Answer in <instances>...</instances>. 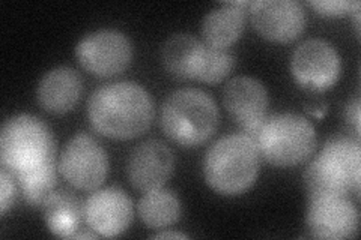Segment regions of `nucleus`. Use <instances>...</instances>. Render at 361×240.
<instances>
[{
	"instance_id": "16",
	"label": "nucleus",
	"mask_w": 361,
	"mask_h": 240,
	"mask_svg": "<svg viewBox=\"0 0 361 240\" xmlns=\"http://www.w3.org/2000/svg\"><path fill=\"white\" fill-rule=\"evenodd\" d=\"M247 8L250 2H229L209 11L202 21V37L205 44L217 49H229L243 35Z\"/></svg>"
},
{
	"instance_id": "5",
	"label": "nucleus",
	"mask_w": 361,
	"mask_h": 240,
	"mask_svg": "<svg viewBox=\"0 0 361 240\" xmlns=\"http://www.w3.org/2000/svg\"><path fill=\"white\" fill-rule=\"evenodd\" d=\"M160 123L169 140L191 149L205 144L217 132L220 113L207 92L184 87L164 99Z\"/></svg>"
},
{
	"instance_id": "17",
	"label": "nucleus",
	"mask_w": 361,
	"mask_h": 240,
	"mask_svg": "<svg viewBox=\"0 0 361 240\" xmlns=\"http://www.w3.org/2000/svg\"><path fill=\"white\" fill-rule=\"evenodd\" d=\"M42 210L49 232L61 239H74L85 221V203L68 189H56Z\"/></svg>"
},
{
	"instance_id": "20",
	"label": "nucleus",
	"mask_w": 361,
	"mask_h": 240,
	"mask_svg": "<svg viewBox=\"0 0 361 240\" xmlns=\"http://www.w3.org/2000/svg\"><path fill=\"white\" fill-rule=\"evenodd\" d=\"M200 45L202 41L188 33H176L169 38L161 50L166 71L178 80H191V66Z\"/></svg>"
},
{
	"instance_id": "14",
	"label": "nucleus",
	"mask_w": 361,
	"mask_h": 240,
	"mask_svg": "<svg viewBox=\"0 0 361 240\" xmlns=\"http://www.w3.org/2000/svg\"><path fill=\"white\" fill-rule=\"evenodd\" d=\"M360 215L348 197L310 198L306 224L318 239H353L358 233Z\"/></svg>"
},
{
	"instance_id": "25",
	"label": "nucleus",
	"mask_w": 361,
	"mask_h": 240,
	"mask_svg": "<svg viewBox=\"0 0 361 240\" xmlns=\"http://www.w3.org/2000/svg\"><path fill=\"white\" fill-rule=\"evenodd\" d=\"M152 239H188V236L183 233H172V232H166V233H157L151 236Z\"/></svg>"
},
{
	"instance_id": "6",
	"label": "nucleus",
	"mask_w": 361,
	"mask_h": 240,
	"mask_svg": "<svg viewBox=\"0 0 361 240\" xmlns=\"http://www.w3.org/2000/svg\"><path fill=\"white\" fill-rule=\"evenodd\" d=\"M256 146L261 158L274 167H295L312 156L318 143L313 125L297 113L265 118Z\"/></svg>"
},
{
	"instance_id": "7",
	"label": "nucleus",
	"mask_w": 361,
	"mask_h": 240,
	"mask_svg": "<svg viewBox=\"0 0 361 240\" xmlns=\"http://www.w3.org/2000/svg\"><path fill=\"white\" fill-rule=\"evenodd\" d=\"M75 56L83 70L99 78L122 74L133 61V45L126 33L115 29L90 32L78 41Z\"/></svg>"
},
{
	"instance_id": "2",
	"label": "nucleus",
	"mask_w": 361,
	"mask_h": 240,
	"mask_svg": "<svg viewBox=\"0 0 361 240\" xmlns=\"http://www.w3.org/2000/svg\"><path fill=\"white\" fill-rule=\"evenodd\" d=\"M259 171V149L241 132L221 137L203 158V176L208 187L224 197L243 196L256 184Z\"/></svg>"
},
{
	"instance_id": "8",
	"label": "nucleus",
	"mask_w": 361,
	"mask_h": 240,
	"mask_svg": "<svg viewBox=\"0 0 361 240\" xmlns=\"http://www.w3.org/2000/svg\"><path fill=\"white\" fill-rule=\"evenodd\" d=\"M290 72L300 87L310 92H325L341 78V54L329 41L319 38L307 39L293 51Z\"/></svg>"
},
{
	"instance_id": "4",
	"label": "nucleus",
	"mask_w": 361,
	"mask_h": 240,
	"mask_svg": "<svg viewBox=\"0 0 361 240\" xmlns=\"http://www.w3.org/2000/svg\"><path fill=\"white\" fill-rule=\"evenodd\" d=\"M309 198L348 197L361 184V147L358 139L333 137L314 156L304 173Z\"/></svg>"
},
{
	"instance_id": "13",
	"label": "nucleus",
	"mask_w": 361,
	"mask_h": 240,
	"mask_svg": "<svg viewBox=\"0 0 361 240\" xmlns=\"http://www.w3.org/2000/svg\"><path fill=\"white\" fill-rule=\"evenodd\" d=\"M175 156L172 149L160 140H146L135 146L127 159V177L140 192L160 189L172 177Z\"/></svg>"
},
{
	"instance_id": "22",
	"label": "nucleus",
	"mask_w": 361,
	"mask_h": 240,
	"mask_svg": "<svg viewBox=\"0 0 361 240\" xmlns=\"http://www.w3.org/2000/svg\"><path fill=\"white\" fill-rule=\"evenodd\" d=\"M309 6H312L316 13L324 17H342L346 14H354L357 9L361 8L360 2L355 0H313L309 2Z\"/></svg>"
},
{
	"instance_id": "21",
	"label": "nucleus",
	"mask_w": 361,
	"mask_h": 240,
	"mask_svg": "<svg viewBox=\"0 0 361 240\" xmlns=\"http://www.w3.org/2000/svg\"><path fill=\"white\" fill-rule=\"evenodd\" d=\"M18 191L25 201L32 208H42L53 196L58 185V167L56 164L45 167L33 173L16 177Z\"/></svg>"
},
{
	"instance_id": "10",
	"label": "nucleus",
	"mask_w": 361,
	"mask_h": 240,
	"mask_svg": "<svg viewBox=\"0 0 361 240\" xmlns=\"http://www.w3.org/2000/svg\"><path fill=\"white\" fill-rule=\"evenodd\" d=\"M223 104L241 134L256 141L269 106L265 84L248 75L235 77L223 90Z\"/></svg>"
},
{
	"instance_id": "24",
	"label": "nucleus",
	"mask_w": 361,
	"mask_h": 240,
	"mask_svg": "<svg viewBox=\"0 0 361 240\" xmlns=\"http://www.w3.org/2000/svg\"><path fill=\"white\" fill-rule=\"evenodd\" d=\"M346 120L354 128L357 137L360 135V98H354L348 102L346 110Z\"/></svg>"
},
{
	"instance_id": "18",
	"label": "nucleus",
	"mask_w": 361,
	"mask_h": 240,
	"mask_svg": "<svg viewBox=\"0 0 361 240\" xmlns=\"http://www.w3.org/2000/svg\"><path fill=\"white\" fill-rule=\"evenodd\" d=\"M137 213L146 227L163 230L180 220L183 204L173 191L160 188L145 192V196L139 200Z\"/></svg>"
},
{
	"instance_id": "1",
	"label": "nucleus",
	"mask_w": 361,
	"mask_h": 240,
	"mask_svg": "<svg viewBox=\"0 0 361 240\" xmlns=\"http://www.w3.org/2000/svg\"><path fill=\"white\" fill-rule=\"evenodd\" d=\"M155 110L151 95L133 82L98 87L87 101L94 131L111 140H133L151 128Z\"/></svg>"
},
{
	"instance_id": "15",
	"label": "nucleus",
	"mask_w": 361,
	"mask_h": 240,
	"mask_svg": "<svg viewBox=\"0 0 361 240\" xmlns=\"http://www.w3.org/2000/svg\"><path fill=\"white\" fill-rule=\"evenodd\" d=\"M83 94L82 77L70 66L45 72L37 89L39 106L51 114H65L77 107Z\"/></svg>"
},
{
	"instance_id": "11",
	"label": "nucleus",
	"mask_w": 361,
	"mask_h": 240,
	"mask_svg": "<svg viewBox=\"0 0 361 240\" xmlns=\"http://www.w3.org/2000/svg\"><path fill=\"white\" fill-rule=\"evenodd\" d=\"M248 11L256 32L271 42L295 41L307 26L306 11L295 0H257Z\"/></svg>"
},
{
	"instance_id": "3",
	"label": "nucleus",
	"mask_w": 361,
	"mask_h": 240,
	"mask_svg": "<svg viewBox=\"0 0 361 240\" xmlns=\"http://www.w3.org/2000/svg\"><path fill=\"white\" fill-rule=\"evenodd\" d=\"M0 163L14 177L56 164V141L49 125L26 113L9 118L0 134Z\"/></svg>"
},
{
	"instance_id": "12",
	"label": "nucleus",
	"mask_w": 361,
	"mask_h": 240,
	"mask_svg": "<svg viewBox=\"0 0 361 240\" xmlns=\"http://www.w3.org/2000/svg\"><path fill=\"white\" fill-rule=\"evenodd\" d=\"M133 216V201L118 187L98 188L85 201V222L98 237H118L126 233Z\"/></svg>"
},
{
	"instance_id": "19",
	"label": "nucleus",
	"mask_w": 361,
	"mask_h": 240,
	"mask_svg": "<svg viewBox=\"0 0 361 240\" xmlns=\"http://www.w3.org/2000/svg\"><path fill=\"white\" fill-rule=\"evenodd\" d=\"M235 68V56L229 49H217L202 42L191 66V80L217 84L228 78Z\"/></svg>"
},
{
	"instance_id": "9",
	"label": "nucleus",
	"mask_w": 361,
	"mask_h": 240,
	"mask_svg": "<svg viewBox=\"0 0 361 240\" xmlns=\"http://www.w3.org/2000/svg\"><path fill=\"white\" fill-rule=\"evenodd\" d=\"M59 170L63 179L75 189L95 191L109 175V158L94 137L77 134L61 153Z\"/></svg>"
},
{
	"instance_id": "23",
	"label": "nucleus",
	"mask_w": 361,
	"mask_h": 240,
	"mask_svg": "<svg viewBox=\"0 0 361 240\" xmlns=\"http://www.w3.org/2000/svg\"><path fill=\"white\" fill-rule=\"evenodd\" d=\"M18 192L20 191L16 177L2 167V170H0V213L5 215L13 208Z\"/></svg>"
}]
</instances>
